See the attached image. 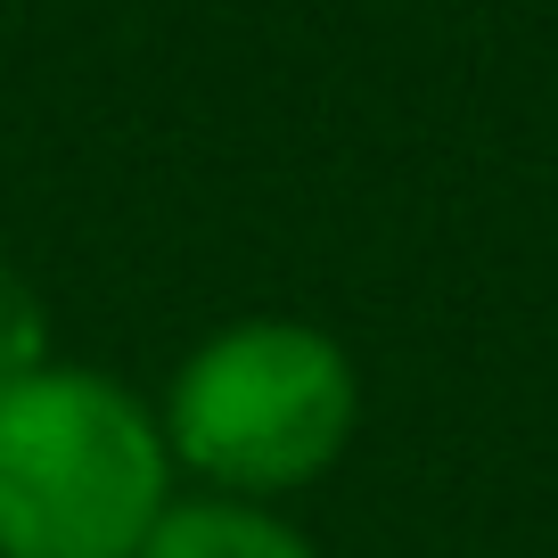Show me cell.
I'll list each match as a JSON object with an SVG mask.
<instances>
[{
    "label": "cell",
    "instance_id": "4",
    "mask_svg": "<svg viewBox=\"0 0 558 558\" xmlns=\"http://www.w3.org/2000/svg\"><path fill=\"white\" fill-rule=\"evenodd\" d=\"M34 369H50V313H41L34 279L0 255V395L25 386Z\"/></svg>",
    "mask_w": 558,
    "mask_h": 558
},
{
    "label": "cell",
    "instance_id": "2",
    "mask_svg": "<svg viewBox=\"0 0 558 558\" xmlns=\"http://www.w3.org/2000/svg\"><path fill=\"white\" fill-rule=\"evenodd\" d=\"M362 386L329 329L230 320L181 362L165 395V444L230 501L313 485L353 436Z\"/></svg>",
    "mask_w": 558,
    "mask_h": 558
},
{
    "label": "cell",
    "instance_id": "3",
    "mask_svg": "<svg viewBox=\"0 0 558 558\" xmlns=\"http://www.w3.org/2000/svg\"><path fill=\"white\" fill-rule=\"evenodd\" d=\"M140 558H320V550L296 534V525H279L271 509L206 493V501H173L165 509Z\"/></svg>",
    "mask_w": 558,
    "mask_h": 558
},
{
    "label": "cell",
    "instance_id": "1",
    "mask_svg": "<svg viewBox=\"0 0 558 558\" xmlns=\"http://www.w3.org/2000/svg\"><path fill=\"white\" fill-rule=\"evenodd\" d=\"M173 509L165 418L99 369L0 395V558H140Z\"/></svg>",
    "mask_w": 558,
    "mask_h": 558
}]
</instances>
